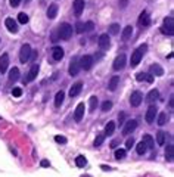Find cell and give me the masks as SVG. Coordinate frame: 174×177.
<instances>
[{
  "instance_id": "6da1fadb",
  "label": "cell",
  "mask_w": 174,
  "mask_h": 177,
  "mask_svg": "<svg viewBox=\"0 0 174 177\" xmlns=\"http://www.w3.org/2000/svg\"><path fill=\"white\" fill-rule=\"evenodd\" d=\"M148 49V46L146 44H142L139 49H136V50L131 53V59H130V65L131 67H137L139 65V62L142 61V56H143V53L146 52Z\"/></svg>"
},
{
  "instance_id": "7a4b0ae2",
  "label": "cell",
  "mask_w": 174,
  "mask_h": 177,
  "mask_svg": "<svg viewBox=\"0 0 174 177\" xmlns=\"http://www.w3.org/2000/svg\"><path fill=\"white\" fill-rule=\"evenodd\" d=\"M59 31V39H62V40H69L71 39V35H72V27L69 25V24H61L58 28Z\"/></svg>"
},
{
  "instance_id": "3957f363",
  "label": "cell",
  "mask_w": 174,
  "mask_h": 177,
  "mask_svg": "<svg viewBox=\"0 0 174 177\" xmlns=\"http://www.w3.org/2000/svg\"><path fill=\"white\" fill-rule=\"evenodd\" d=\"M31 46L30 44H22V47H21V50H19V61L25 64L28 59L31 58Z\"/></svg>"
},
{
  "instance_id": "277c9868",
  "label": "cell",
  "mask_w": 174,
  "mask_h": 177,
  "mask_svg": "<svg viewBox=\"0 0 174 177\" xmlns=\"http://www.w3.org/2000/svg\"><path fill=\"white\" fill-rule=\"evenodd\" d=\"M162 33L167 34V35H173L174 34V24H173V18L168 17L165 18V21H164V25H162Z\"/></svg>"
},
{
  "instance_id": "5b68a950",
  "label": "cell",
  "mask_w": 174,
  "mask_h": 177,
  "mask_svg": "<svg viewBox=\"0 0 174 177\" xmlns=\"http://www.w3.org/2000/svg\"><path fill=\"white\" fill-rule=\"evenodd\" d=\"M142 102H143V94H142V92H139V90L133 92L131 96H130V105L134 106V108H137V106H140Z\"/></svg>"
},
{
  "instance_id": "8992f818",
  "label": "cell",
  "mask_w": 174,
  "mask_h": 177,
  "mask_svg": "<svg viewBox=\"0 0 174 177\" xmlns=\"http://www.w3.org/2000/svg\"><path fill=\"white\" fill-rule=\"evenodd\" d=\"M158 114V108L155 105H150L149 108H148V112H146V115H145V120H146V123L148 124H152L154 121H155V117H157Z\"/></svg>"
},
{
  "instance_id": "52a82bcc",
  "label": "cell",
  "mask_w": 174,
  "mask_h": 177,
  "mask_svg": "<svg viewBox=\"0 0 174 177\" xmlns=\"http://www.w3.org/2000/svg\"><path fill=\"white\" fill-rule=\"evenodd\" d=\"M123 135L127 136V135H130L131 131H134L136 130V127H137V121L136 120H128L127 123H124L123 124Z\"/></svg>"
},
{
  "instance_id": "ba28073f",
  "label": "cell",
  "mask_w": 174,
  "mask_h": 177,
  "mask_svg": "<svg viewBox=\"0 0 174 177\" xmlns=\"http://www.w3.org/2000/svg\"><path fill=\"white\" fill-rule=\"evenodd\" d=\"M91 65H93V56H90V55H84L83 58L80 59V68L89 71L91 68Z\"/></svg>"
},
{
  "instance_id": "9c48e42d",
  "label": "cell",
  "mask_w": 174,
  "mask_h": 177,
  "mask_svg": "<svg viewBox=\"0 0 174 177\" xmlns=\"http://www.w3.org/2000/svg\"><path fill=\"white\" fill-rule=\"evenodd\" d=\"M78 71H80V62H78V58L74 56V58L71 59V64H69L68 72H69V76H77Z\"/></svg>"
},
{
  "instance_id": "30bf717a",
  "label": "cell",
  "mask_w": 174,
  "mask_h": 177,
  "mask_svg": "<svg viewBox=\"0 0 174 177\" xmlns=\"http://www.w3.org/2000/svg\"><path fill=\"white\" fill-rule=\"evenodd\" d=\"M98 44H99V47L102 49V50H106V49H109V46H111V39H109L108 34H102L99 37V42H98Z\"/></svg>"
},
{
  "instance_id": "8fae6325",
  "label": "cell",
  "mask_w": 174,
  "mask_h": 177,
  "mask_svg": "<svg viewBox=\"0 0 174 177\" xmlns=\"http://www.w3.org/2000/svg\"><path fill=\"white\" fill-rule=\"evenodd\" d=\"M124 67H125V55H118L115 58V61H114V64H112V68L115 71H120Z\"/></svg>"
},
{
  "instance_id": "7c38bea8",
  "label": "cell",
  "mask_w": 174,
  "mask_h": 177,
  "mask_svg": "<svg viewBox=\"0 0 174 177\" xmlns=\"http://www.w3.org/2000/svg\"><path fill=\"white\" fill-rule=\"evenodd\" d=\"M84 111H86V106H84V103H78L77 105V108H75V112H74V120L77 123H80L84 117Z\"/></svg>"
},
{
  "instance_id": "4fadbf2b",
  "label": "cell",
  "mask_w": 174,
  "mask_h": 177,
  "mask_svg": "<svg viewBox=\"0 0 174 177\" xmlns=\"http://www.w3.org/2000/svg\"><path fill=\"white\" fill-rule=\"evenodd\" d=\"M72 8H74L75 17H80V15L83 13V10H84V0H74Z\"/></svg>"
},
{
  "instance_id": "5bb4252c",
  "label": "cell",
  "mask_w": 174,
  "mask_h": 177,
  "mask_svg": "<svg viewBox=\"0 0 174 177\" xmlns=\"http://www.w3.org/2000/svg\"><path fill=\"white\" fill-rule=\"evenodd\" d=\"M8 67H9V55L8 53H3L0 56V71H2V74L8 71Z\"/></svg>"
},
{
  "instance_id": "9a60e30c",
  "label": "cell",
  "mask_w": 174,
  "mask_h": 177,
  "mask_svg": "<svg viewBox=\"0 0 174 177\" xmlns=\"http://www.w3.org/2000/svg\"><path fill=\"white\" fill-rule=\"evenodd\" d=\"M5 25L8 28L10 33H18V24L13 21V18H6V21H5Z\"/></svg>"
},
{
  "instance_id": "2e32d148",
  "label": "cell",
  "mask_w": 174,
  "mask_h": 177,
  "mask_svg": "<svg viewBox=\"0 0 174 177\" xmlns=\"http://www.w3.org/2000/svg\"><path fill=\"white\" fill-rule=\"evenodd\" d=\"M39 69H40V68H39V65H37V64L31 65V69H30V72H28V76H27V80H25V81L28 83V81H33V80H35V77H37V74H39ZM25 81H24V83H25Z\"/></svg>"
},
{
  "instance_id": "e0dca14e",
  "label": "cell",
  "mask_w": 174,
  "mask_h": 177,
  "mask_svg": "<svg viewBox=\"0 0 174 177\" xmlns=\"http://www.w3.org/2000/svg\"><path fill=\"white\" fill-rule=\"evenodd\" d=\"M137 24L140 27H148L150 24V19H149V15H148V12L146 10H143L140 13V17H139V21H137Z\"/></svg>"
},
{
  "instance_id": "ac0fdd59",
  "label": "cell",
  "mask_w": 174,
  "mask_h": 177,
  "mask_svg": "<svg viewBox=\"0 0 174 177\" xmlns=\"http://www.w3.org/2000/svg\"><path fill=\"white\" fill-rule=\"evenodd\" d=\"M64 55H65V52L62 47H59V46H55L53 49H52V58L55 59V61H61V59L64 58Z\"/></svg>"
},
{
  "instance_id": "d6986e66",
  "label": "cell",
  "mask_w": 174,
  "mask_h": 177,
  "mask_svg": "<svg viewBox=\"0 0 174 177\" xmlns=\"http://www.w3.org/2000/svg\"><path fill=\"white\" fill-rule=\"evenodd\" d=\"M58 10H59V8L56 3L49 5V8H47V18H49V19H55L56 15H58Z\"/></svg>"
},
{
  "instance_id": "ffe728a7",
  "label": "cell",
  "mask_w": 174,
  "mask_h": 177,
  "mask_svg": "<svg viewBox=\"0 0 174 177\" xmlns=\"http://www.w3.org/2000/svg\"><path fill=\"white\" fill-rule=\"evenodd\" d=\"M81 89H83V83H81V81H77V83L72 84V87H71V90H69V96H71V98H75L78 93L81 92Z\"/></svg>"
},
{
  "instance_id": "44dd1931",
  "label": "cell",
  "mask_w": 174,
  "mask_h": 177,
  "mask_svg": "<svg viewBox=\"0 0 174 177\" xmlns=\"http://www.w3.org/2000/svg\"><path fill=\"white\" fill-rule=\"evenodd\" d=\"M136 80H137V81H148V83H154V76L146 74V72H139V74L136 76Z\"/></svg>"
},
{
  "instance_id": "7402d4cb",
  "label": "cell",
  "mask_w": 174,
  "mask_h": 177,
  "mask_svg": "<svg viewBox=\"0 0 174 177\" xmlns=\"http://www.w3.org/2000/svg\"><path fill=\"white\" fill-rule=\"evenodd\" d=\"M131 34H133L131 25H127L124 30H123V33H121V39H123V42H127V40H130V39H131Z\"/></svg>"
},
{
  "instance_id": "603a6c76",
  "label": "cell",
  "mask_w": 174,
  "mask_h": 177,
  "mask_svg": "<svg viewBox=\"0 0 174 177\" xmlns=\"http://www.w3.org/2000/svg\"><path fill=\"white\" fill-rule=\"evenodd\" d=\"M159 98V92H158L157 89H152L149 93H148V96H146V102H149V103H152V102H155Z\"/></svg>"
},
{
  "instance_id": "cb8c5ba5",
  "label": "cell",
  "mask_w": 174,
  "mask_h": 177,
  "mask_svg": "<svg viewBox=\"0 0 174 177\" xmlns=\"http://www.w3.org/2000/svg\"><path fill=\"white\" fill-rule=\"evenodd\" d=\"M164 74V69L159 67L158 64H154L152 67H150V76H157V77H161Z\"/></svg>"
},
{
  "instance_id": "d4e9b609",
  "label": "cell",
  "mask_w": 174,
  "mask_h": 177,
  "mask_svg": "<svg viewBox=\"0 0 174 177\" xmlns=\"http://www.w3.org/2000/svg\"><path fill=\"white\" fill-rule=\"evenodd\" d=\"M118 84H120V77H112L111 80H109V84H108V89L111 90V92H115L117 87H118Z\"/></svg>"
},
{
  "instance_id": "484cf974",
  "label": "cell",
  "mask_w": 174,
  "mask_h": 177,
  "mask_svg": "<svg viewBox=\"0 0 174 177\" xmlns=\"http://www.w3.org/2000/svg\"><path fill=\"white\" fill-rule=\"evenodd\" d=\"M142 142L146 145V148H148V149H154V143H155V142H154V137H152L150 135H145V136H143V140H142Z\"/></svg>"
},
{
  "instance_id": "4316f807",
  "label": "cell",
  "mask_w": 174,
  "mask_h": 177,
  "mask_svg": "<svg viewBox=\"0 0 174 177\" xmlns=\"http://www.w3.org/2000/svg\"><path fill=\"white\" fill-rule=\"evenodd\" d=\"M115 131V123L114 121H109L106 127H105V136H112Z\"/></svg>"
},
{
  "instance_id": "83f0119b",
  "label": "cell",
  "mask_w": 174,
  "mask_h": 177,
  "mask_svg": "<svg viewBox=\"0 0 174 177\" xmlns=\"http://www.w3.org/2000/svg\"><path fill=\"white\" fill-rule=\"evenodd\" d=\"M64 98H65V93L62 92V90L56 93V96H55V106H56V108H59V106L62 105V102H64Z\"/></svg>"
},
{
  "instance_id": "f1b7e54d",
  "label": "cell",
  "mask_w": 174,
  "mask_h": 177,
  "mask_svg": "<svg viewBox=\"0 0 174 177\" xmlns=\"http://www.w3.org/2000/svg\"><path fill=\"white\" fill-rule=\"evenodd\" d=\"M173 155H174V148L173 145H168L165 149V160L168 162H173Z\"/></svg>"
},
{
  "instance_id": "f546056e",
  "label": "cell",
  "mask_w": 174,
  "mask_h": 177,
  "mask_svg": "<svg viewBox=\"0 0 174 177\" xmlns=\"http://www.w3.org/2000/svg\"><path fill=\"white\" fill-rule=\"evenodd\" d=\"M9 78H10V81H17L19 78V69L18 68H12L10 72H9Z\"/></svg>"
},
{
  "instance_id": "4dcf8cb0",
  "label": "cell",
  "mask_w": 174,
  "mask_h": 177,
  "mask_svg": "<svg viewBox=\"0 0 174 177\" xmlns=\"http://www.w3.org/2000/svg\"><path fill=\"white\" fill-rule=\"evenodd\" d=\"M75 164H77V167L83 168L84 165L87 164V160H86V157H83V155H78V157L75 158Z\"/></svg>"
},
{
  "instance_id": "1f68e13d",
  "label": "cell",
  "mask_w": 174,
  "mask_h": 177,
  "mask_svg": "<svg viewBox=\"0 0 174 177\" xmlns=\"http://www.w3.org/2000/svg\"><path fill=\"white\" fill-rule=\"evenodd\" d=\"M108 30H109V34H111V35H117V34L120 33L121 28H120V24H111Z\"/></svg>"
},
{
  "instance_id": "d6a6232c",
  "label": "cell",
  "mask_w": 174,
  "mask_h": 177,
  "mask_svg": "<svg viewBox=\"0 0 174 177\" xmlns=\"http://www.w3.org/2000/svg\"><path fill=\"white\" fill-rule=\"evenodd\" d=\"M165 137H167V135L164 133V131H158L157 133V142H158V145H162L165 143Z\"/></svg>"
},
{
  "instance_id": "836d02e7",
  "label": "cell",
  "mask_w": 174,
  "mask_h": 177,
  "mask_svg": "<svg viewBox=\"0 0 174 177\" xmlns=\"http://www.w3.org/2000/svg\"><path fill=\"white\" fill-rule=\"evenodd\" d=\"M167 120H168V117H167L165 112H159V115H158V124L159 126H165Z\"/></svg>"
},
{
  "instance_id": "e575fe53",
  "label": "cell",
  "mask_w": 174,
  "mask_h": 177,
  "mask_svg": "<svg viewBox=\"0 0 174 177\" xmlns=\"http://www.w3.org/2000/svg\"><path fill=\"white\" fill-rule=\"evenodd\" d=\"M146 151H148V148H146V145L143 143V142H140V143L136 146V152H137L139 155H145Z\"/></svg>"
},
{
  "instance_id": "d590c367",
  "label": "cell",
  "mask_w": 174,
  "mask_h": 177,
  "mask_svg": "<svg viewBox=\"0 0 174 177\" xmlns=\"http://www.w3.org/2000/svg\"><path fill=\"white\" fill-rule=\"evenodd\" d=\"M98 103H99V102H98V98H96V96H91L90 98V111L91 112L98 108Z\"/></svg>"
},
{
  "instance_id": "8d00e7d4",
  "label": "cell",
  "mask_w": 174,
  "mask_h": 177,
  "mask_svg": "<svg viewBox=\"0 0 174 177\" xmlns=\"http://www.w3.org/2000/svg\"><path fill=\"white\" fill-rule=\"evenodd\" d=\"M18 21H19L21 24H27V22H28V15L24 13V12H21V13L18 15Z\"/></svg>"
},
{
  "instance_id": "74e56055",
  "label": "cell",
  "mask_w": 174,
  "mask_h": 177,
  "mask_svg": "<svg viewBox=\"0 0 174 177\" xmlns=\"http://www.w3.org/2000/svg\"><path fill=\"white\" fill-rule=\"evenodd\" d=\"M75 31H77L78 34H83L84 33V22L78 21V22L75 24Z\"/></svg>"
},
{
  "instance_id": "f35d334b",
  "label": "cell",
  "mask_w": 174,
  "mask_h": 177,
  "mask_svg": "<svg viewBox=\"0 0 174 177\" xmlns=\"http://www.w3.org/2000/svg\"><path fill=\"white\" fill-rule=\"evenodd\" d=\"M114 155H115L117 160H123V158H125V151L124 149H117Z\"/></svg>"
},
{
  "instance_id": "ab89813d",
  "label": "cell",
  "mask_w": 174,
  "mask_h": 177,
  "mask_svg": "<svg viewBox=\"0 0 174 177\" xmlns=\"http://www.w3.org/2000/svg\"><path fill=\"white\" fill-rule=\"evenodd\" d=\"M103 140H105V135H98V137L94 139V146H100V145L103 143Z\"/></svg>"
},
{
  "instance_id": "60d3db41",
  "label": "cell",
  "mask_w": 174,
  "mask_h": 177,
  "mask_svg": "<svg viewBox=\"0 0 174 177\" xmlns=\"http://www.w3.org/2000/svg\"><path fill=\"white\" fill-rule=\"evenodd\" d=\"M94 30V24H93V21H89V22H86L84 24V31H93Z\"/></svg>"
},
{
  "instance_id": "b9f144b4",
  "label": "cell",
  "mask_w": 174,
  "mask_h": 177,
  "mask_svg": "<svg viewBox=\"0 0 174 177\" xmlns=\"http://www.w3.org/2000/svg\"><path fill=\"white\" fill-rule=\"evenodd\" d=\"M111 108H112V102H111V101L103 102V105H102V111H103V112H106V111H109Z\"/></svg>"
},
{
  "instance_id": "7bdbcfd3",
  "label": "cell",
  "mask_w": 174,
  "mask_h": 177,
  "mask_svg": "<svg viewBox=\"0 0 174 177\" xmlns=\"http://www.w3.org/2000/svg\"><path fill=\"white\" fill-rule=\"evenodd\" d=\"M12 94H13L15 98H19V96L22 94V89H21V87H13V90H12Z\"/></svg>"
},
{
  "instance_id": "ee69618b",
  "label": "cell",
  "mask_w": 174,
  "mask_h": 177,
  "mask_svg": "<svg viewBox=\"0 0 174 177\" xmlns=\"http://www.w3.org/2000/svg\"><path fill=\"white\" fill-rule=\"evenodd\" d=\"M55 140L58 143H66V137L65 136H55Z\"/></svg>"
},
{
  "instance_id": "f6af8a7d",
  "label": "cell",
  "mask_w": 174,
  "mask_h": 177,
  "mask_svg": "<svg viewBox=\"0 0 174 177\" xmlns=\"http://www.w3.org/2000/svg\"><path fill=\"white\" fill-rule=\"evenodd\" d=\"M52 40H53V42H58V40H59V31H58V28H56V30H53V33H52Z\"/></svg>"
},
{
  "instance_id": "bcb514c9",
  "label": "cell",
  "mask_w": 174,
  "mask_h": 177,
  "mask_svg": "<svg viewBox=\"0 0 174 177\" xmlns=\"http://www.w3.org/2000/svg\"><path fill=\"white\" fill-rule=\"evenodd\" d=\"M133 145H134V139H133V137L127 139V142H125V148H127V149H131Z\"/></svg>"
},
{
  "instance_id": "7dc6e473",
  "label": "cell",
  "mask_w": 174,
  "mask_h": 177,
  "mask_svg": "<svg viewBox=\"0 0 174 177\" xmlns=\"http://www.w3.org/2000/svg\"><path fill=\"white\" fill-rule=\"evenodd\" d=\"M124 118H125V114H124V112H120V115H118V121H120V126H123V124H124Z\"/></svg>"
},
{
  "instance_id": "c3c4849f",
  "label": "cell",
  "mask_w": 174,
  "mask_h": 177,
  "mask_svg": "<svg viewBox=\"0 0 174 177\" xmlns=\"http://www.w3.org/2000/svg\"><path fill=\"white\" fill-rule=\"evenodd\" d=\"M9 3H10V6H12V8H18V6H19V3H21V0H9Z\"/></svg>"
},
{
  "instance_id": "681fc988",
  "label": "cell",
  "mask_w": 174,
  "mask_h": 177,
  "mask_svg": "<svg viewBox=\"0 0 174 177\" xmlns=\"http://www.w3.org/2000/svg\"><path fill=\"white\" fill-rule=\"evenodd\" d=\"M127 5H128V0H120V8L121 9L127 8Z\"/></svg>"
},
{
  "instance_id": "f907efd6",
  "label": "cell",
  "mask_w": 174,
  "mask_h": 177,
  "mask_svg": "<svg viewBox=\"0 0 174 177\" xmlns=\"http://www.w3.org/2000/svg\"><path fill=\"white\" fill-rule=\"evenodd\" d=\"M40 165H42V167H49V161H47V160H43L42 162H40Z\"/></svg>"
},
{
  "instance_id": "816d5d0a",
  "label": "cell",
  "mask_w": 174,
  "mask_h": 177,
  "mask_svg": "<svg viewBox=\"0 0 174 177\" xmlns=\"http://www.w3.org/2000/svg\"><path fill=\"white\" fill-rule=\"evenodd\" d=\"M100 168L105 170V171H109V170H111V167H108V165H100Z\"/></svg>"
},
{
  "instance_id": "f5cc1de1",
  "label": "cell",
  "mask_w": 174,
  "mask_h": 177,
  "mask_svg": "<svg viewBox=\"0 0 174 177\" xmlns=\"http://www.w3.org/2000/svg\"><path fill=\"white\" fill-rule=\"evenodd\" d=\"M120 143V142H118V140H114V142H112V143H111V146H112V148H115L117 145Z\"/></svg>"
},
{
  "instance_id": "db71d44e",
  "label": "cell",
  "mask_w": 174,
  "mask_h": 177,
  "mask_svg": "<svg viewBox=\"0 0 174 177\" xmlns=\"http://www.w3.org/2000/svg\"><path fill=\"white\" fill-rule=\"evenodd\" d=\"M25 2H30V0H25Z\"/></svg>"
},
{
  "instance_id": "11a10c76",
  "label": "cell",
  "mask_w": 174,
  "mask_h": 177,
  "mask_svg": "<svg viewBox=\"0 0 174 177\" xmlns=\"http://www.w3.org/2000/svg\"><path fill=\"white\" fill-rule=\"evenodd\" d=\"M86 177H90V176H86Z\"/></svg>"
}]
</instances>
